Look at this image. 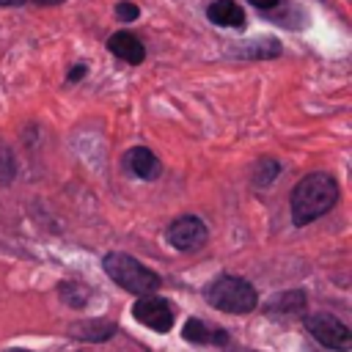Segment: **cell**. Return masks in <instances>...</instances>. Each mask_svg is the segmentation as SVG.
Segmentation results:
<instances>
[{
	"instance_id": "1",
	"label": "cell",
	"mask_w": 352,
	"mask_h": 352,
	"mask_svg": "<svg viewBox=\"0 0 352 352\" xmlns=\"http://www.w3.org/2000/svg\"><path fill=\"white\" fill-rule=\"evenodd\" d=\"M338 201V182L330 173H308L302 176L289 198L294 226H308L316 217L327 214Z\"/></svg>"
},
{
	"instance_id": "2",
	"label": "cell",
	"mask_w": 352,
	"mask_h": 352,
	"mask_svg": "<svg viewBox=\"0 0 352 352\" xmlns=\"http://www.w3.org/2000/svg\"><path fill=\"white\" fill-rule=\"evenodd\" d=\"M102 267H104V272L121 286V289H126V292H132V294H140V297H146V294H154L157 289H160V275L154 272V270H148L146 264H140L138 258H132L129 253H107L104 258H102Z\"/></svg>"
},
{
	"instance_id": "3",
	"label": "cell",
	"mask_w": 352,
	"mask_h": 352,
	"mask_svg": "<svg viewBox=\"0 0 352 352\" xmlns=\"http://www.w3.org/2000/svg\"><path fill=\"white\" fill-rule=\"evenodd\" d=\"M204 297H206V302L212 308L226 311V314H250L258 305L256 289L245 278H236V275H220V278H214L206 286Z\"/></svg>"
},
{
	"instance_id": "4",
	"label": "cell",
	"mask_w": 352,
	"mask_h": 352,
	"mask_svg": "<svg viewBox=\"0 0 352 352\" xmlns=\"http://www.w3.org/2000/svg\"><path fill=\"white\" fill-rule=\"evenodd\" d=\"M305 330L324 346V349H333V352H346L352 346V333L349 327L336 319L333 314H311L305 316Z\"/></svg>"
},
{
	"instance_id": "5",
	"label": "cell",
	"mask_w": 352,
	"mask_h": 352,
	"mask_svg": "<svg viewBox=\"0 0 352 352\" xmlns=\"http://www.w3.org/2000/svg\"><path fill=\"white\" fill-rule=\"evenodd\" d=\"M165 236H168L170 248L182 250V253H190V250H198V248L206 245V239H209V228H206V223H204L201 217H195V214H184V217H176V220L168 226Z\"/></svg>"
},
{
	"instance_id": "6",
	"label": "cell",
	"mask_w": 352,
	"mask_h": 352,
	"mask_svg": "<svg viewBox=\"0 0 352 352\" xmlns=\"http://www.w3.org/2000/svg\"><path fill=\"white\" fill-rule=\"evenodd\" d=\"M132 316L143 327H148L154 333H168L173 327V308H170V302L162 300V297H154V294L138 297L135 305H132Z\"/></svg>"
},
{
	"instance_id": "7",
	"label": "cell",
	"mask_w": 352,
	"mask_h": 352,
	"mask_svg": "<svg viewBox=\"0 0 352 352\" xmlns=\"http://www.w3.org/2000/svg\"><path fill=\"white\" fill-rule=\"evenodd\" d=\"M107 50H110L116 58H121V60H126V63H132V66L143 63V58H146V47H143L140 38H138L135 33H129V30L113 33V36L107 38Z\"/></svg>"
},
{
	"instance_id": "8",
	"label": "cell",
	"mask_w": 352,
	"mask_h": 352,
	"mask_svg": "<svg viewBox=\"0 0 352 352\" xmlns=\"http://www.w3.org/2000/svg\"><path fill=\"white\" fill-rule=\"evenodd\" d=\"M124 165H126L135 176H140V179H146V182H151V179H157V176L162 173L160 160H157L154 151H148L146 146H135V148H129L126 157H124Z\"/></svg>"
},
{
	"instance_id": "9",
	"label": "cell",
	"mask_w": 352,
	"mask_h": 352,
	"mask_svg": "<svg viewBox=\"0 0 352 352\" xmlns=\"http://www.w3.org/2000/svg\"><path fill=\"white\" fill-rule=\"evenodd\" d=\"M182 336H184V341H190V344H226L228 341V333L226 330H220V327H209L204 319H198V316H192V319H187L184 322V327H182Z\"/></svg>"
},
{
	"instance_id": "10",
	"label": "cell",
	"mask_w": 352,
	"mask_h": 352,
	"mask_svg": "<svg viewBox=\"0 0 352 352\" xmlns=\"http://www.w3.org/2000/svg\"><path fill=\"white\" fill-rule=\"evenodd\" d=\"M206 16L220 28H245V11L236 0H214L206 8Z\"/></svg>"
},
{
	"instance_id": "11",
	"label": "cell",
	"mask_w": 352,
	"mask_h": 352,
	"mask_svg": "<svg viewBox=\"0 0 352 352\" xmlns=\"http://www.w3.org/2000/svg\"><path fill=\"white\" fill-rule=\"evenodd\" d=\"M267 314H302L305 311V292L292 289V292H278L264 302Z\"/></svg>"
},
{
	"instance_id": "12",
	"label": "cell",
	"mask_w": 352,
	"mask_h": 352,
	"mask_svg": "<svg viewBox=\"0 0 352 352\" xmlns=\"http://www.w3.org/2000/svg\"><path fill=\"white\" fill-rule=\"evenodd\" d=\"M280 173V165L275 162V160H258V165H256V170H253V184L256 187H267V184H272L275 182V176Z\"/></svg>"
},
{
	"instance_id": "13",
	"label": "cell",
	"mask_w": 352,
	"mask_h": 352,
	"mask_svg": "<svg viewBox=\"0 0 352 352\" xmlns=\"http://www.w3.org/2000/svg\"><path fill=\"white\" fill-rule=\"evenodd\" d=\"M250 47L253 50H242L239 55H253V58H275V55H280V44L275 41V38H258V41H250Z\"/></svg>"
},
{
	"instance_id": "14",
	"label": "cell",
	"mask_w": 352,
	"mask_h": 352,
	"mask_svg": "<svg viewBox=\"0 0 352 352\" xmlns=\"http://www.w3.org/2000/svg\"><path fill=\"white\" fill-rule=\"evenodd\" d=\"M14 170H16V168H14V157L8 154L6 146H0V179L8 184V182L14 179Z\"/></svg>"
},
{
	"instance_id": "15",
	"label": "cell",
	"mask_w": 352,
	"mask_h": 352,
	"mask_svg": "<svg viewBox=\"0 0 352 352\" xmlns=\"http://www.w3.org/2000/svg\"><path fill=\"white\" fill-rule=\"evenodd\" d=\"M116 16L121 22H132V19L140 16V8L135 3H129V0H121V3H116Z\"/></svg>"
},
{
	"instance_id": "16",
	"label": "cell",
	"mask_w": 352,
	"mask_h": 352,
	"mask_svg": "<svg viewBox=\"0 0 352 352\" xmlns=\"http://www.w3.org/2000/svg\"><path fill=\"white\" fill-rule=\"evenodd\" d=\"M85 74H88V66H85V63H77V66L66 74V80H69V82H77V80H80V77H85Z\"/></svg>"
},
{
	"instance_id": "17",
	"label": "cell",
	"mask_w": 352,
	"mask_h": 352,
	"mask_svg": "<svg viewBox=\"0 0 352 352\" xmlns=\"http://www.w3.org/2000/svg\"><path fill=\"white\" fill-rule=\"evenodd\" d=\"M248 3H253L256 8H267V11H270V8H275L280 0H248Z\"/></svg>"
},
{
	"instance_id": "18",
	"label": "cell",
	"mask_w": 352,
	"mask_h": 352,
	"mask_svg": "<svg viewBox=\"0 0 352 352\" xmlns=\"http://www.w3.org/2000/svg\"><path fill=\"white\" fill-rule=\"evenodd\" d=\"M22 3H28V0H0V6H22Z\"/></svg>"
},
{
	"instance_id": "19",
	"label": "cell",
	"mask_w": 352,
	"mask_h": 352,
	"mask_svg": "<svg viewBox=\"0 0 352 352\" xmlns=\"http://www.w3.org/2000/svg\"><path fill=\"white\" fill-rule=\"evenodd\" d=\"M38 6H58V3H63V0H36Z\"/></svg>"
},
{
	"instance_id": "20",
	"label": "cell",
	"mask_w": 352,
	"mask_h": 352,
	"mask_svg": "<svg viewBox=\"0 0 352 352\" xmlns=\"http://www.w3.org/2000/svg\"><path fill=\"white\" fill-rule=\"evenodd\" d=\"M3 352H30V349H16V346H11V349H3Z\"/></svg>"
}]
</instances>
